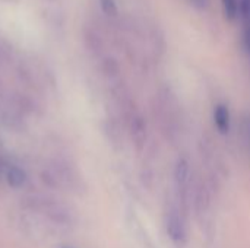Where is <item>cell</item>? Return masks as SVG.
Segmentation results:
<instances>
[{
	"label": "cell",
	"mask_w": 250,
	"mask_h": 248,
	"mask_svg": "<svg viewBox=\"0 0 250 248\" xmlns=\"http://www.w3.org/2000/svg\"><path fill=\"white\" fill-rule=\"evenodd\" d=\"M167 234L174 244L183 246L186 241V228L182 216L177 212H170L167 218Z\"/></svg>",
	"instance_id": "obj_1"
},
{
	"label": "cell",
	"mask_w": 250,
	"mask_h": 248,
	"mask_svg": "<svg viewBox=\"0 0 250 248\" xmlns=\"http://www.w3.org/2000/svg\"><path fill=\"white\" fill-rule=\"evenodd\" d=\"M214 117H215L217 129L221 133H227L229 129H230V113H229V108L226 105H218L215 113H214Z\"/></svg>",
	"instance_id": "obj_2"
},
{
	"label": "cell",
	"mask_w": 250,
	"mask_h": 248,
	"mask_svg": "<svg viewBox=\"0 0 250 248\" xmlns=\"http://www.w3.org/2000/svg\"><path fill=\"white\" fill-rule=\"evenodd\" d=\"M6 180H7V184H9L10 187L18 189V187H22V186L25 184L26 175H25V172H23L21 168H18V167H10V168L6 171Z\"/></svg>",
	"instance_id": "obj_3"
},
{
	"label": "cell",
	"mask_w": 250,
	"mask_h": 248,
	"mask_svg": "<svg viewBox=\"0 0 250 248\" xmlns=\"http://www.w3.org/2000/svg\"><path fill=\"white\" fill-rule=\"evenodd\" d=\"M243 16H245V34L246 44L250 53V0H243Z\"/></svg>",
	"instance_id": "obj_4"
},
{
	"label": "cell",
	"mask_w": 250,
	"mask_h": 248,
	"mask_svg": "<svg viewBox=\"0 0 250 248\" xmlns=\"http://www.w3.org/2000/svg\"><path fill=\"white\" fill-rule=\"evenodd\" d=\"M1 172H3V167H1V162H0V175H1Z\"/></svg>",
	"instance_id": "obj_5"
},
{
	"label": "cell",
	"mask_w": 250,
	"mask_h": 248,
	"mask_svg": "<svg viewBox=\"0 0 250 248\" xmlns=\"http://www.w3.org/2000/svg\"><path fill=\"white\" fill-rule=\"evenodd\" d=\"M249 142H250V127H249Z\"/></svg>",
	"instance_id": "obj_6"
}]
</instances>
